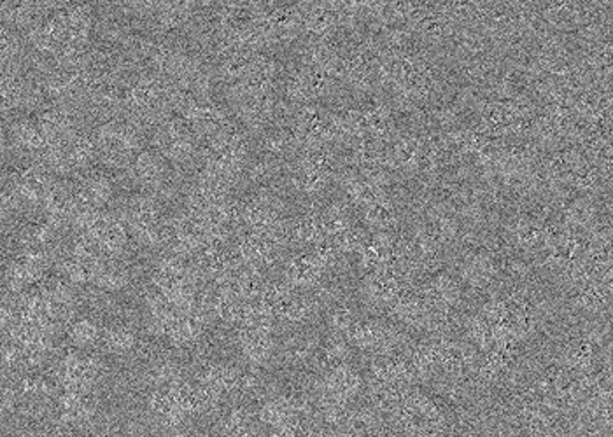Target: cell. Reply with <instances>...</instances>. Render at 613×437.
Instances as JSON below:
<instances>
[{"label":"cell","mask_w":613,"mask_h":437,"mask_svg":"<svg viewBox=\"0 0 613 437\" xmlns=\"http://www.w3.org/2000/svg\"><path fill=\"white\" fill-rule=\"evenodd\" d=\"M172 437H188L186 434H175V436H172Z\"/></svg>","instance_id":"cell-1"}]
</instances>
